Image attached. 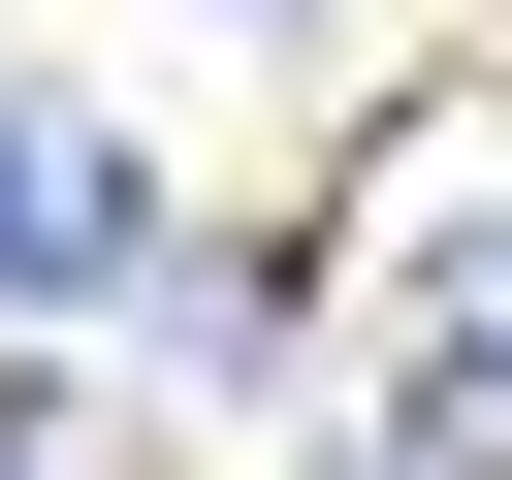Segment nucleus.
I'll return each instance as SVG.
<instances>
[{"mask_svg": "<svg viewBox=\"0 0 512 480\" xmlns=\"http://www.w3.org/2000/svg\"><path fill=\"white\" fill-rule=\"evenodd\" d=\"M352 352H384V448H416V480H512V224H480V192L384 224V320H352Z\"/></svg>", "mask_w": 512, "mask_h": 480, "instance_id": "nucleus-1", "label": "nucleus"}, {"mask_svg": "<svg viewBox=\"0 0 512 480\" xmlns=\"http://www.w3.org/2000/svg\"><path fill=\"white\" fill-rule=\"evenodd\" d=\"M128 256H160V160L96 96H0V288H128Z\"/></svg>", "mask_w": 512, "mask_h": 480, "instance_id": "nucleus-2", "label": "nucleus"}, {"mask_svg": "<svg viewBox=\"0 0 512 480\" xmlns=\"http://www.w3.org/2000/svg\"><path fill=\"white\" fill-rule=\"evenodd\" d=\"M0 480H160V448H128V384H64V352H32V384H0Z\"/></svg>", "mask_w": 512, "mask_h": 480, "instance_id": "nucleus-3", "label": "nucleus"}, {"mask_svg": "<svg viewBox=\"0 0 512 480\" xmlns=\"http://www.w3.org/2000/svg\"><path fill=\"white\" fill-rule=\"evenodd\" d=\"M256 32H320V0H256Z\"/></svg>", "mask_w": 512, "mask_h": 480, "instance_id": "nucleus-4", "label": "nucleus"}]
</instances>
